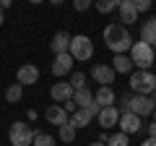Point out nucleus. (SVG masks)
Returning <instances> with one entry per match:
<instances>
[{
    "label": "nucleus",
    "mask_w": 156,
    "mask_h": 146,
    "mask_svg": "<svg viewBox=\"0 0 156 146\" xmlns=\"http://www.w3.org/2000/svg\"><path fill=\"white\" fill-rule=\"evenodd\" d=\"M104 45L109 47L115 55H125V52L133 47V37H130L128 26H122L120 21L107 24V29H104Z\"/></svg>",
    "instance_id": "1"
},
{
    "label": "nucleus",
    "mask_w": 156,
    "mask_h": 146,
    "mask_svg": "<svg viewBox=\"0 0 156 146\" xmlns=\"http://www.w3.org/2000/svg\"><path fill=\"white\" fill-rule=\"evenodd\" d=\"M130 91L140 97H151L156 91V76L151 71H135L130 73Z\"/></svg>",
    "instance_id": "2"
},
{
    "label": "nucleus",
    "mask_w": 156,
    "mask_h": 146,
    "mask_svg": "<svg viewBox=\"0 0 156 146\" xmlns=\"http://www.w3.org/2000/svg\"><path fill=\"white\" fill-rule=\"evenodd\" d=\"M130 60H133V68H138V71H148V68L156 63V52H154L151 45L133 42V47H130Z\"/></svg>",
    "instance_id": "3"
},
{
    "label": "nucleus",
    "mask_w": 156,
    "mask_h": 146,
    "mask_svg": "<svg viewBox=\"0 0 156 146\" xmlns=\"http://www.w3.org/2000/svg\"><path fill=\"white\" fill-rule=\"evenodd\" d=\"M34 133L37 130L26 123V120H16L8 130V138H11V146H31L34 141Z\"/></svg>",
    "instance_id": "4"
},
{
    "label": "nucleus",
    "mask_w": 156,
    "mask_h": 146,
    "mask_svg": "<svg viewBox=\"0 0 156 146\" xmlns=\"http://www.w3.org/2000/svg\"><path fill=\"white\" fill-rule=\"evenodd\" d=\"M68 55L73 60H91V55H94V42L86 34H76V37H70V50H68Z\"/></svg>",
    "instance_id": "5"
},
{
    "label": "nucleus",
    "mask_w": 156,
    "mask_h": 146,
    "mask_svg": "<svg viewBox=\"0 0 156 146\" xmlns=\"http://www.w3.org/2000/svg\"><path fill=\"white\" fill-rule=\"evenodd\" d=\"M156 104L151 102V97H140V94H133V99H130V112L138 115V118H148V115H154Z\"/></svg>",
    "instance_id": "6"
},
{
    "label": "nucleus",
    "mask_w": 156,
    "mask_h": 146,
    "mask_svg": "<svg viewBox=\"0 0 156 146\" xmlns=\"http://www.w3.org/2000/svg\"><path fill=\"white\" fill-rule=\"evenodd\" d=\"M44 120L50 125H57V128H62V125H68L70 123V115L62 110V104H50L44 110Z\"/></svg>",
    "instance_id": "7"
},
{
    "label": "nucleus",
    "mask_w": 156,
    "mask_h": 146,
    "mask_svg": "<svg viewBox=\"0 0 156 146\" xmlns=\"http://www.w3.org/2000/svg\"><path fill=\"white\" fill-rule=\"evenodd\" d=\"M73 86H70V81H57V84H52V89H50V97L55 99V104H65V102H70L73 99Z\"/></svg>",
    "instance_id": "8"
},
{
    "label": "nucleus",
    "mask_w": 156,
    "mask_h": 146,
    "mask_svg": "<svg viewBox=\"0 0 156 146\" xmlns=\"http://www.w3.org/2000/svg\"><path fill=\"white\" fill-rule=\"evenodd\" d=\"M37 81H39V68L34 65V63H23V65L18 68V73H16V84L31 86V84H37Z\"/></svg>",
    "instance_id": "9"
},
{
    "label": "nucleus",
    "mask_w": 156,
    "mask_h": 146,
    "mask_svg": "<svg viewBox=\"0 0 156 146\" xmlns=\"http://www.w3.org/2000/svg\"><path fill=\"white\" fill-rule=\"evenodd\" d=\"M115 76H117V73L112 71V65H101V63H96V65L91 68V78H94L96 84H101V86H112V84H115Z\"/></svg>",
    "instance_id": "10"
},
{
    "label": "nucleus",
    "mask_w": 156,
    "mask_h": 146,
    "mask_svg": "<svg viewBox=\"0 0 156 146\" xmlns=\"http://www.w3.org/2000/svg\"><path fill=\"white\" fill-rule=\"evenodd\" d=\"M96 120H99V128H104V130L115 128V125L120 123V110H117V104H112V107H104V110H99Z\"/></svg>",
    "instance_id": "11"
},
{
    "label": "nucleus",
    "mask_w": 156,
    "mask_h": 146,
    "mask_svg": "<svg viewBox=\"0 0 156 146\" xmlns=\"http://www.w3.org/2000/svg\"><path fill=\"white\" fill-rule=\"evenodd\" d=\"M73 63H76V60H73L68 52H65V55H55V60H52V68H50L52 76H57V78L68 76V73L73 71Z\"/></svg>",
    "instance_id": "12"
},
{
    "label": "nucleus",
    "mask_w": 156,
    "mask_h": 146,
    "mask_svg": "<svg viewBox=\"0 0 156 146\" xmlns=\"http://www.w3.org/2000/svg\"><path fill=\"white\" fill-rule=\"evenodd\" d=\"M120 130H122L125 136H130V133H138L140 128H143V123H140V118L138 115H133V112H122L120 115Z\"/></svg>",
    "instance_id": "13"
},
{
    "label": "nucleus",
    "mask_w": 156,
    "mask_h": 146,
    "mask_svg": "<svg viewBox=\"0 0 156 146\" xmlns=\"http://www.w3.org/2000/svg\"><path fill=\"white\" fill-rule=\"evenodd\" d=\"M115 99H117V94H115V89H112V86H99V89L94 91V104L99 107V110L112 107V104H115Z\"/></svg>",
    "instance_id": "14"
},
{
    "label": "nucleus",
    "mask_w": 156,
    "mask_h": 146,
    "mask_svg": "<svg viewBox=\"0 0 156 146\" xmlns=\"http://www.w3.org/2000/svg\"><path fill=\"white\" fill-rule=\"evenodd\" d=\"M117 11H120V24H122V26H130V24L138 21V11H135L133 0H120Z\"/></svg>",
    "instance_id": "15"
},
{
    "label": "nucleus",
    "mask_w": 156,
    "mask_h": 146,
    "mask_svg": "<svg viewBox=\"0 0 156 146\" xmlns=\"http://www.w3.org/2000/svg\"><path fill=\"white\" fill-rule=\"evenodd\" d=\"M50 50L55 52V55H65V52L70 50V34L68 31H57L55 37H52V42H50Z\"/></svg>",
    "instance_id": "16"
},
{
    "label": "nucleus",
    "mask_w": 156,
    "mask_h": 146,
    "mask_svg": "<svg viewBox=\"0 0 156 146\" xmlns=\"http://www.w3.org/2000/svg\"><path fill=\"white\" fill-rule=\"evenodd\" d=\"M73 102H76V107H78V110H86V107H91V104H94V91H91L89 86H83V89L73 91Z\"/></svg>",
    "instance_id": "17"
},
{
    "label": "nucleus",
    "mask_w": 156,
    "mask_h": 146,
    "mask_svg": "<svg viewBox=\"0 0 156 146\" xmlns=\"http://www.w3.org/2000/svg\"><path fill=\"white\" fill-rule=\"evenodd\" d=\"M91 120H94V115H91L89 110H76V112L70 115V125H73L76 130H78V128H89Z\"/></svg>",
    "instance_id": "18"
},
{
    "label": "nucleus",
    "mask_w": 156,
    "mask_h": 146,
    "mask_svg": "<svg viewBox=\"0 0 156 146\" xmlns=\"http://www.w3.org/2000/svg\"><path fill=\"white\" fill-rule=\"evenodd\" d=\"M112 71H115V73H130V71H133V60H130V55H115V60H112Z\"/></svg>",
    "instance_id": "19"
},
{
    "label": "nucleus",
    "mask_w": 156,
    "mask_h": 146,
    "mask_svg": "<svg viewBox=\"0 0 156 146\" xmlns=\"http://www.w3.org/2000/svg\"><path fill=\"white\" fill-rule=\"evenodd\" d=\"M21 97H23V86H21V84H11V86L5 89V102H8V104L21 102Z\"/></svg>",
    "instance_id": "20"
},
{
    "label": "nucleus",
    "mask_w": 156,
    "mask_h": 146,
    "mask_svg": "<svg viewBox=\"0 0 156 146\" xmlns=\"http://www.w3.org/2000/svg\"><path fill=\"white\" fill-rule=\"evenodd\" d=\"M76 133H78V130L73 128L70 123L62 125V128H57V138H60L62 144H73V141H76Z\"/></svg>",
    "instance_id": "21"
},
{
    "label": "nucleus",
    "mask_w": 156,
    "mask_h": 146,
    "mask_svg": "<svg viewBox=\"0 0 156 146\" xmlns=\"http://www.w3.org/2000/svg\"><path fill=\"white\" fill-rule=\"evenodd\" d=\"M55 144H57L55 136L42 133V130H37V133H34V141H31V146H55Z\"/></svg>",
    "instance_id": "22"
},
{
    "label": "nucleus",
    "mask_w": 156,
    "mask_h": 146,
    "mask_svg": "<svg viewBox=\"0 0 156 146\" xmlns=\"http://www.w3.org/2000/svg\"><path fill=\"white\" fill-rule=\"evenodd\" d=\"M140 42H143V45H154V42H156V29L151 26L148 21H146L143 29H140Z\"/></svg>",
    "instance_id": "23"
},
{
    "label": "nucleus",
    "mask_w": 156,
    "mask_h": 146,
    "mask_svg": "<svg viewBox=\"0 0 156 146\" xmlns=\"http://www.w3.org/2000/svg\"><path fill=\"white\" fill-rule=\"evenodd\" d=\"M107 146H130V136H125L122 130H120V133H109Z\"/></svg>",
    "instance_id": "24"
},
{
    "label": "nucleus",
    "mask_w": 156,
    "mask_h": 146,
    "mask_svg": "<svg viewBox=\"0 0 156 146\" xmlns=\"http://www.w3.org/2000/svg\"><path fill=\"white\" fill-rule=\"evenodd\" d=\"M117 5H120V0H101V3H96V11L99 13H112V11H117Z\"/></svg>",
    "instance_id": "25"
},
{
    "label": "nucleus",
    "mask_w": 156,
    "mask_h": 146,
    "mask_svg": "<svg viewBox=\"0 0 156 146\" xmlns=\"http://www.w3.org/2000/svg\"><path fill=\"white\" fill-rule=\"evenodd\" d=\"M70 86H73V89H83V86H86V73H81V71H78V73H73V76H70Z\"/></svg>",
    "instance_id": "26"
},
{
    "label": "nucleus",
    "mask_w": 156,
    "mask_h": 146,
    "mask_svg": "<svg viewBox=\"0 0 156 146\" xmlns=\"http://www.w3.org/2000/svg\"><path fill=\"white\" fill-rule=\"evenodd\" d=\"M133 5H135V11H138V16H140V13H148L151 11L154 3H151V0H133Z\"/></svg>",
    "instance_id": "27"
},
{
    "label": "nucleus",
    "mask_w": 156,
    "mask_h": 146,
    "mask_svg": "<svg viewBox=\"0 0 156 146\" xmlns=\"http://www.w3.org/2000/svg\"><path fill=\"white\" fill-rule=\"evenodd\" d=\"M130 99H133V94H122V97H120V107H117L120 115H122V112H130Z\"/></svg>",
    "instance_id": "28"
},
{
    "label": "nucleus",
    "mask_w": 156,
    "mask_h": 146,
    "mask_svg": "<svg viewBox=\"0 0 156 146\" xmlns=\"http://www.w3.org/2000/svg\"><path fill=\"white\" fill-rule=\"evenodd\" d=\"M73 8H76L78 13H83V11H89V8H91V0H76Z\"/></svg>",
    "instance_id": "29"
},
{
    "label": "nucleus",
    "mask_w": 156,
    "mask_h": 146,
    "mask_svg": "<svg viewBox=\"0 0 156 146\" xmlns=\"http://www.w3.org/2000/svg\"><path fill=\"white\" fill-rule=\"evenodd\" d=\"M62 110H65L68 115H73V112H76V110H78V107H76V102L70 99V102H65V104H62Z\"/></svg>",
    "instance_id": "30"
},
{
    "label": "nucleus",
    "mask_w": 156,
    "mask_h": 146,
    "mask_svg": "<svg viewBox=\"0 0 156 146\" xmlns=\"http://www.w3.org/2000/svg\"><path fill=\"white\" fill-rule=\"evenodd\" d=\"M148 138H156V123L148 125Z\"/></svg>",
    "instance_id": "31"
},
{
    "label": "nucleus",
    "mask_w": 156,
    "mask_h": 146,
    "mask_svg": "<svg viewBox=\"0 0 156 146\" xmlns=\"http://www.w3.org/2000/svg\"><path fill=\"white\" fill-rule=\"evenodd\" d=\"M140 146H156V138H146V141H143Z\"/></svg>",
    "instance_id": "32"
},
{
    "label": "nucleus",
    "mask_w": 156,
    "mask_h": 146,
    "mask_svg": "<svg viewBox=\"0 0 156 146\" xmlns=\"http://www.w3.org/2000/svg\"><path fill=\"white\" fill-rule=\"evenodd\" d=\"M3 24H5V11L0 8V26H3Z\"/></svg>",
    "instance_id": "33"
},
{
    "label": "nucleus",
    "mask_w": 156,
    "mask_h": 146,
    "mask_svg": "<svg viewBox=\"0 0 156 146\" xmlns=\"http://www.w3.org/2000/svg\"><path fill=\"white\" fill-rule=\"evenodd\" d=\"M148 24H151V26L156 29V16H154V18H148Z\"/></svg>",
    "instance_id": "34"
},
{
    "label": "nucleus",
    "mask_w": 156,
    "mask_h": 146,
    "mask_svg": "<svg viewBox=\"0 0 156 146\" xmlns=\"http://www.w3.org/2000/svg\"><path fill=\"white\" fill-rule=\"evenodd\" d=\"M89 146H107V144H101V141H94V144H89Z\"/></svg>",
    "instance_id": "35"
},
{
    "label": "nucleus",
    "mask_w": 156,
    "mask_h": 146,
    "mask_svg": "<svg viewBox=\"0 0 156 146\" xmlns=\"http://www.w3.org/2000/svg\"><path fill=\"white\" fill-rule=\"evenodd\" d=\"M151 102H154V104H156V91H154V94H151Z\"/></svg>",
    "instance_id": "36"
},
{
    "label": "nucleus",
    "mask_w": 156,
    "mask_h": 146,
    "mask_svg": "<svg viewBox=\"0 0 156 146\" xmlns=\"http://www.w3.org/2000/svg\"><path fill=\"white\" fill-rule=\"evenodd\" d=\"M154 123H156V110H154Z\"/></svg>",
    "instance_id": "37"
},
{
    "label": "nucleus",
    "mask_w": 156,
    "mask_h": 146,
    "mask_svg": "<svg viewBox=\"0 0 156 146\" xmlns=\"http://www.w3.org/2000/svg\"><path fill=\"white\" fill-rule=\"evenodd\" d=\"M151 47H154V52H156V42H154V45H151Z\"/></svg>",
    "instance_id": "38"
}]
</instances>
